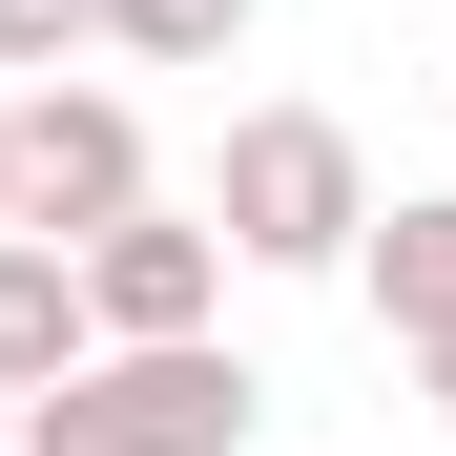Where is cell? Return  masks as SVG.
<instances>
[{
    "label": "cell",
    "mask_w": 456,
    "mask_h": 456,
    "mask_svg": "<svg viewBox=\"0 0 456 456\" xmlns=\"http://www.w3.org/2000/svg\"><path fill=\"white\" fill-rule=\"evenodd\" d=\"M0 456H249V373L228 353H84Z\"/></svg>",
    "instance_id": "obj_1"
},
{
    "label": "cell",
    "mask_w": 456,
    "mask_h": 456,
    "mask_svg": "<svg viewBox=\"0 0 456 456\" xmlns=\"http://www.w3.org/2000/svg\"><path fill=\"white\" fill-rule=\"evenodd\" d=\"M125 208H145V125L104 84H21L0 104V249H84Z\"/></svg>",
    "instance_id": "obj_2"
},
{
    "label": "cell",
    "mask_w": 456,
    "mask_h": 456,
    "mask_svg": "<svg viewBox=\"0 0 456 456\" xmlns=\"http://www.w3.org/2000/svg\"><path fill=\"white\" fill-rule=\"evenodd\" d=\"M353 228H373V187H353V125H332V104H249V125H228V228H208V249L332 270Z\"/></svg>",
    "instance_id": "obj_3"
},
{
    "label": "cell",
    "mask_w": 456,
    "mask_h": 456,
    "mask_svg": "<svg viewBox=\"0 0 456 456\" xmlns=\"http://www.w3.org/2000/svg\"><path fill=\"white\" fill-rule=\"evenodd\" d=\"M62 290H84V353H208L228 249H208V228H167V208H125V228L62 249Z\"/></svg>",
    "instance_id": "obj_4"
},
{
    "label": "cell",
    "mask_w": 456,
    "mask_h": 456,
    "mask_svg": "<svg viewBox=\"0 0 456 456\" xmlns=\"http://www.w3.org/2000/svg\"><path fill=\"white\" fill-rule=\"evenodd\" d=\"M353 290H373L395 353H436V332H456V208H373V228H353Z\"/></svg>",
    "instance_id": "obj_5"
},
{
    "label": "cell",
    "mask_w": 456,
    "mask_h": 456,
    "mask_svg": "<svg viewBox=\"0 0 456 456\" xmlns=\"http://www.w3.org/2000/svg\"><path fill=\"white\" fill-rule=\"evenodd\" d=\"M62 373H84V290H62V249H0V415H42Z\"/></svg>",
    "instance_id": "obj_6"
},
{
    "label": "cell",
    "mask_w": 456,
    "mask_h": 456,
    "mask_svg": "<svg viewBox=\"0 0 456 456\" xmlns=\"http://www.w3.org/2000/svg\"><path fill=\"white\" fill-rule=\"evenodd\" d=\"M84 21H104L125 62H228V42H249V0H84Z\"/></svg>",
    "instance_id": "obj_7"
},
{
    "label": "cell",
    "mask_w": 456,
    "mask_h": 456,
    "mask_svg": "<svg viewBox=\"0 0 456 456\" xmlns=\"http://www.w3.org/2000/svg\"><path fill=\"white\" fill-rule=\"evenodd\" d=\"M62 42H104L84 0H0V62H62Z\"/></svg>",
    "instance_id": "obj_8"
},
{
    "label": "cell",
    "mask_w": 456,
    "mask_h": 456,
    "mask_svg": "<svg viewBox=\"0 0 456 456\" xmlns=\"http://www.w3.org/2000/svg\"><path fill=\"white\" fill-rule=\"evenodd\" d=\"M415 373H436V415H456V332H436V353H415Z\"/></svg>",
    "instance_id": "obj_9"
},
{
    "label": "cell",
    "mask_w": 456,
    "mask_h": 456,
    "mask_svg": "<svg viewBox=\"0 0 456 456\" xmlns=\"http://www.w3.org/2000/svg\"><path fill=\"white\" fill-rule=\"evenodd\" d=\"M0 436H21V415H0Z\"/></svg>",
    "instance_id": "obj_10"
}]
</instances>
